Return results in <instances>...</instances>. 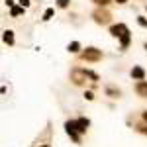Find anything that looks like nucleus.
I'll use <instances>...</instances> for the list:
<instances>
[{"label":"nucleus","instance_id":"nucleus-16","mask_svg":"<svg viewBox=\"0 0 147 147\" xmlns=\"http://www.w3.org/2000/svg\"><path fill=\"white\" fill-rule=\"evenodd\" d=\"M92 2H96L98 6H108L110 4V0H92Z\"/></svg>","mask_w":147,"mask_h":147},{"label":"nucleus","instance_id":"nucleus-4","mask_svg":"<svg viewBox=\"0 0 147 147\" xmlns=\"http://www.w3.org/2000/svg\"><path fill=\"white\" fill-rule=\"evenodd\" d=\"M67 124L71 125V127H75V129H77L79 134H84V131H86V127H88V124H90V122H88L86 118H79L77 122H67Z\"/></svg>","mask_w":147,"mask_h":147},{"label":"nucleus","instance_id":"nucleus-2","mask_svg":"<svg viewBox=\"0 0 147 147\" xmlns=\"http://www.w3.org/2000/svg\"><path fill=\"white\" fill-rule=\"evenodd\" d=\"M88 79V71H82V69H73L71 71V80L77 84V86H82Z\"/></svg>","mask_w":147,"mask_h":147},{"label":"nucleus","instance_id":"nucleus-23","mask_svg":"<svg viewBox=\"0 0 147 147\" xmlns=\"http://www.w3.org/2000/svg\"><path fill=\"white\" fill-rule=\"evenodd\" d=\"M145 49H147V43H145Z\"/></svg>","mask_w":147,"mask_h":147},{"label":"nucleus","instance_id":"nucleus-6","mask_svg":"<svg viewBox=\"0 0 147 147\" xmlns=\"http://www.w3.org/2000/svg\"><path fill=\"white\" fill-rule=\"evenodd\" d=\"M136 92L139 94V96L147 98V82H145V80H139V82L136 84Z\"/></svg>","mask_w":147,"mask_h":147},{"label":"nucleus","instance_id":"nucleus-9","mask_svg":"<svg viewBox=\"0 0 147 147\" xmlns=\"http://www.w3.org/2000/svg\"><path fill=\"white\" fill-rule=\"evenodd\" d=\"M65 127H67L69 136H71V137H73V139H75V141H77V143H79V141H80V137H79V131H77L75 127H71V125H69V124H65Z\"/></svg>","mask_w":147,"mask_h":147},{"label":"nucleus","instance_id":"nucleus-17","mask_svg":"<svg viewBox=\"0 0 147 147\" xmlns=\"http://www.w3.org/2000/svg\"><path fill=\"white\" fill-rule=\"evenodd\" d=\"M137 22H139V26L147 28V20H145V18H141V16H139V18H137Z\"/></svg>","mask_w":147,"mask_h":147},{"label":"nucleus","instance_id":"nucleus-11","mask_svg":"<svg viewBox=\"0 0 147 147\" xmlns=\"http://www.w3.org/2000/svg\"><path fill=\"white\" fill-rule=\"evenodd\" d=\"M10 14L14 16V18H16V16H22V14H24V8H22V6H12Z\"/></svg>","mask_w":147,"mask_h":147},{"label":"nucleus","instance_id":"nucleus-20","mask_svg":"<svg viewBox=\"0 0 147 147\" xmlns=\"http://www.w3.org/2000/svg\"><path fill=\"white\" fill-rule=\"evenodd\" d=\"M116 2H118V4H125L127 0H116Z\"/></svg>","mask_w":147,"mask_h":147},{"label":"nucleus","instance_id":"nucleus-21","mask_svg":"<svg viewBox=\"0 0 147 147\" xmlns=\"http://www.w3.org/2000/svg\"><path fill=\"white\" fill-rule=\"evenodd\" d=\"M143 120H145V122H147V112H143Z\"/></svg>","mask_w":147,"mask_h":147},{"label":"nucleus","instance_id":"nucleus-3","mask_svg":"<svg viewBox=\"0 0 147 147\" xmlns=\"http://www.w3.org/2000/svg\"><path fill=\"white\" fill-rule=\"evenodd\" d=\"M92 18H94V22H96V24L106 26V24H110V20H112V14H110L108 10H102V8H98V10H94Z\"/></svg>","mask_w":147,"mask_h":147},{"label":"nucleus","instance_id":"nucleus-15","mask_svg":"<svg viewBox=\"0 0 147 147\" xmlns=\"http://www.w3.org/2000/svg\"><path fill=\"white\" fill-rule=\"evenodd\" d=\"M57 6H59V8H67L69 0H57Z\"/></svg>","mask_w":147,"mask_h":147},{"label":"nucleus","instance_id":"nucleus-10","mask_svg":"<svg viewBox=\"0 0 147 147\" xmlns=\"http://www.w3.org/2000/svg\"><path fill=\"white\" fill-rule=\"evenodd\" d=\"M69 51H71V53H79V51H80V43H79V41L69 43Z\"/></svg>","mask_w":147,"mask_h":147},{"label":"nucleus","instance_id":"nucleus-5","mask_svg":"<svg viewBox=\"0 0 147 147\" xmlns=\"http://www.w3.org/2000/svg\"><path fill=\"white\" fill-rule=\"evenodd\" d=\"M129 30H127V26L125 24H118V26H112L110 28V34L114 35V37H122L124 34H127Z\"/></svg>","mask_w":147,"mask_h":147},{"label":"nucleus","instance_id":"nucleus-7","mask_svg":"<svg viewBox=\"0 0 147 147\" xmlns=\"http://www.w3.org/2000/svg\"><path fill=\"white\" fill-rule=\"evenodd\" d=\"M131 77H134L136 80H143L145 79V71H143L141 67H134L131 69Z\"/></svg>","mask_w":147,"mask_h":147},{"label":"nucleus","instance_id":"nucleus-8","mask_svg":"<svg viewBox=\"0 0 147 147\" xmlns=\"http://www.w3.org/2000/svg\"><path fill=\"white\" fill-rule=\"evenodd\" d=\"M2 39H4V43H8V45H14V32L6 30V32H4V35H2Z\"/></svg>","mask_w":147,"mask_h":147},{"label":"nucleus","instance_id":"nucleus-1","mask_svg":"<svg viewBox=\"0 0 147 147\" xmlns=\"http://www.w3.org/2000/svg\"><path fill=\"white\" fill-rule=\"evenodd\" d=\"M82 59L84 61H90V63H96V61H100L102 59V51L100 49H96V47H86L84 51H82Z\"/></svg>","mask_w":147,"mask_h":147},{"label":"nucleus","instance_id":"nucleus-19","mask_svg":"<svg viewBox=\"0 0 147 147\" xmlns=\"http://www.w3.org/2000/svg\"><path fill=\"white\" fill-rule=\"evenodd\" d=\"M84 96H86V100H92V98H94V94H92L90 90H86V94H84Z\"/></svg>","mask_w":147,"mask_h":147},{"label":"nucleus","instance_id":"nucleus-14","mask_svg":"<svg viewBox=\"0 0 147 147\" xmlns=\"http://www.w3.org/2000/svg\"><path fill=\"white\" fill-rule=\"evenodd\" d=\"M51 16H53V8H47L45 14H43V20H45V22H47V20H51Z\"/></svg>","mask_w":147,"mask_h":147},{"label":"nucleus","instance_id":"nucleus-12","mask_svg":"<svg viewBox=\"0 0 147 147\" xmlns=\"http://www.w3.org/2000/svg\"><path fill=\"white\" fill-rule=\"evenodd\" d=\"M106 94H108V96H112V98H118V96H120L122 92L116 90V88H112V86H108V88H106Z\"/></svg>","mask_w":147,"mask_h":147},{"label":"nucleus","instance_id":"nucleus-22","mask_svg":"<svg viewBox=\"0 0 147 147\" xmlns=\"http://www.w3.org/2000/svg\"><path fill=\"white\" fill-rule=\"evenodd\" d=\"M41 147H49V145H41Z\"/></svg>","mask_w":147,"mask_h":147},{"label":"nucleus","instance_id":"nucleus-13","mask_svg":"<svg viewBox=\"0 0 147 147\" xmlns=\"http://www.w3.org/2000/svg\"><path fill=\"white\" fill-rule=\"evenodd\" d=\"M120 41H122V49H125V47L129 45V32L122 35V37H120Z\"/></svg>","mask_w":147,"mask_h":147},{"label":"nucleus","instance_id":"nucleus-18","mask_svg":"<svg viewBox=\"0 0 147 147\" xmlns=\"http://www.w3.org/2000/svg\"><path fill=\"white\" fill-rule=\"evenodd\" d=\"M20 6L26 8V6H30V0H20Z\"/></svg>","mask_w":147,"mask_h":147}]
</instances>
